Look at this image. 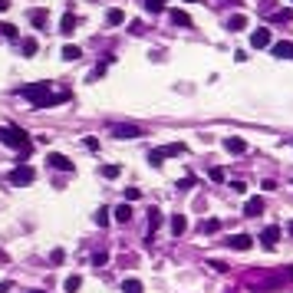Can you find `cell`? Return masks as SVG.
Listing matches in <instances>:
<instances>
[{"instance_id":"cell-26","label":"cell","mask_w":293,"mask_h":293,"mask_svg":"<svg viewBox=\"0 0 293 293\" xmlns=\"http://www.w3.org/2000/svg\"><path fill=\"white\" fill-rule=\"evenodd\" d=\"M148 162H152L155 168H158V165L165 162V152H162V148H152V152H148Z\"/></svg>"},{"instance_id":"cell-24","label":"cell","mask_w":293,"mask_h":293,"mask_svg":"<svg viewBox=\"0 0 293 293\" xmlns=\"http://www.w3.org/2000/svg\"><path fill=\"white\" fill-rule=\"evenodd\" d=\"M79 56H83V50H79V46H63V59H69V63H73V59H79Z\"/></svg>"},{"instance_id":"cell-7","label":"cell","mask_w":293,"mask_h":293,"mask_svg":"<svg viewBox=\"0 0 293 293\" xmlns=\"http://www.w3.org/2000/svg\"><path fill=\"white\" fill-rule=\"evenodd\" d=\"M270 50H273L277 59H293V43H290V40H280V43H273Z\"/></svg>"},{"instance_id":"cell-11","label":"cell","mask_w":293,"mask_h":293,"mask_svg":"<svg viewBox=\"0 0 293 293\" xmlns=\"http://www.w3.org/2000/svg\"><path fill=\"white\" fill-rule=\"evenodd\" d=\"M228 244H231L234 250H247L254 240H250V234H234V237H228Z\"/></svg>"},{"instance_id":"cell-41","label":"cell","mask_w":293,"mask_h":293,"mask_svg":"<svg viewBox=\"0 0 293 293\" xmlns=\"http://www.w3.org/2000/svg\"><path fill=\"white\" fill-rule=\"evenodd\" d=\"M188 3H198V0H188Z\"/></svg>"},{"instance_id":"cell-14","label":"cell","mask_w":293,"mask_h":293,"mask_svg":"<svg viewBox=\"0 0 293 293\" xmlns=\"http://www.w3.org/2000/svg\"><path fill=\"white\" fill-rule=\"evenodd\" d=\"M106 23L109 27H122V23H125V13H122L119 7H112V10L106 13Z\"/></svg>"},{"instance_id":"cell-40","label":"cell","mask_w":293,"mask_h":293,"mask_svg":"<svg viewBox=\"0 0 293 293\" xmlns=\"http://www.w3.org/2000/svg\"><path fill=\"white\" fill-rule=\"evenodd\" d=\"M231 3H240V0H231Z\"/></svg>"},{"instance_id":"cell-18","label":"cell","mask_w":293,"mask_h":293,"mask_svg":"<svg viewBox=\"0 0 293 293\" xmlns=\"http://www.w3.org/2000/svg\"><path fill=\"white\" fill-rule=\"evenodd\" d=\"M145 287H142V280H135V277H129V280H122V293H142Z\"/></svg>"},{"instance_id":"cell-31","label":"cell","mask_w":293,"mask_h":293,"mask_svg":"<svg viewBox=\"0 0 293 293\" xmlns=\"http://www.w3.org/2000/svg\"><path fill=\"white\" fill-rule=\"evenodd\" d=\"M211 181H224V168H211Z\"/></svg>"},{"instance_id":"cell-32","label":"cell","mask_w":293,"mask_h":293,"mask_svg":"<svg viewBox=\"0 0 293 293\" xmlns=\"http://www.w3.org/2000/svg\"><path fill=\"white\" fill-rule=\"evenodd\" d=\"M63 257H66V254H63V250H59V247H56L53 254H50V261H53V264H63Z\"/></svg>"},{"instance_id":"cell-19","label":"cell","mask_w":293,"mask_h":293,"mask_svg":"<svg viewBox=\"0 0 293 293\" xmlns=\"http://www.w3.org/2000/svg\"><path fill=\"white\" fill-rule=\"evenodd\" d=\"M79 287H83V277H79V273H73V277H66V283H63V290H66V293H76Z\"/></svg>"},{"instance_id":"cell-3","label":"cell","mask_w":293,"mask_h":293,"mask_svg":"<svg viewBox=\"0 0 293 293\" xmlns=\"http://www.w3.org/2000/svg\"><path fill=\"white\" fill-rule=\"evenodd\" d=\"M250 46H254V50H267V46H273V36H270V30H267V27H261V30H254V33H250Z\"/></svg>"},{"instance_id":"cell-15","label":"cell","mask_w":293,"mask_h":293,"mask_svg":"<svg viewBox=\"0 0 293 293\" xmlns=\"http://www.w3.org/2000/svg\"><path fill=\"white\" fill-rule=\"evenodd\" d=\"M46 20H50V13H46V10H30V23L36 27V30H43Z\"/></svg>"},{"instance_id":"cell-4","label":"cell","mask_w":293,"mask_h":293,"mask_svg":"<svg viewBox=\"0 0 293 293\" xmlns=\"http://www.w3.org/2000/svg\"><path fill=\"white\" fill-rule=\"evenodd\" d=\"M46 165H50V168H56V172H73V168H76V165L69 162L66 155H59V152H50V155H46Z\"/></svg>"},{"instance_id":"cell-37","label":"cell","mask_w":293,"mask_h":293,"mask_svg":"<svg viewBox=\"0 0 293 293\" xmlns=\"http://www.w3.org/2000/svg\"><path fill=\"white\" fill-rule=\"evenodd\" d=\"M7 7H10V0H0V13L7 10Z\"/></svg>"},{"instance_id":"cell-38","label":"cell","mask_w":293,"mask_h":293,"mask_svg":"<svg viewBox=\"0 0 293 293\" xmlns=\"http://www.w3.org/2000/svg\"><path fill=\"white\" fill-rule=\"evenodd\" d=\"M287 234H290V237H293V221H290V224H287Z\"/></svg>"},{"instance_id":"cell-17","label":"cell","mask_w":293,"mask_h":293,"mask_svg":"<svg viewBox=\"0 0 293 293\" xmlns=\"http://www.w3.org/2000/svg\"><path fill=\"white\" fill-rule=\"evenodd\" d=\"M112 214H116V221H119V224H129V221H132V207H129V205H119Z\"/></svg>"},{"instance_id":"cell-27","label":"cell","mask_w":293,"mask_h":293,"mask_svg":"<svg viewBox=\"0 0 293 293\" xmlns=\"http://www.w3.org/2000/svg\"><path fill=\"white\" fill-rule=\"evenodd\" d=\"M0 33H3L7 40H17V27H13V23H0Z\"/></svg>"},{"instance_id":"cell-2","label":"cell","mask_w":293,"mask_h":293,"mask_svg":"<svg viewBox=\"0 0 293 293\" xmlns=\"http://www.w3.org/2000/svg\"><path fill=\"white\" fill-rule=\"evenodd\" d=\"M33 178H36V172H33L30 165H17L10 172V185H30Z\"/></svg>"},{"instance_id":"cell-30","label":"cell","mask_w":293,"mask_h":293,"mask_svg":"<svg viewBox=\"0 0 293 293\" xmlns=\"http://www.w3.org/2000/svg\"><path fill=\"white\" fill-rule=\"evenodd\" d=\"M125 198H129V201H139L142 191H139V188H125Z\"/></svg>"},{"instance_id":"cell-13","label":"cell","mask_w":293,"mask_h":293,"mask_svg":"<svg viewBox=\"0 0 293 293\" xmlns=\"http://www.w3.org/2000/svg\"><path fill=\"white\" fill-rule=\"evenodd\" d=\"M224 148H228L231 155H240V152H247V142L244 139H224Z\"/></svg>"},{"instance_id":"cell-33","label":"cell","mask_w":293,"mask_h":293,"mask_svg":"<svg viewBox=\"0 0 293 293\" xmlns=\"http://www.w3.org/2000/svg\"><path fill=\"white\" fill-rule=\"evenodd\" d=\"M207 267H214L217 273H224V270H228V264H224V261H211V264H207Z\"/></svg>"},{"instance_id":"cell-39","label":"cell","mask_w":293,"mask_h":293,"mask_svg":"<svg viewBox=\"0 0 293 293\" xmlns=\"http://www.w3.org/2000/svg\"><path fill=\"white\" fill-rule=\"evenodd\" d=\"M30 293H43V290H30Z\"/></svg>"},{"instance_id":"cell-35","label":"cell","mask_w":293,"mask_h":293,"mask_svg":"<svg viewBox=\"0 0 293 293\" xmlns=\"http://www.w3.org/2000/svg\"><path fill=\"white\" fill-rule=\"evenodd\" d=\"M106 261H109V254H96V257H92V264H96V267H102Z\"/></svg>"},{"instance_id":"cell-1","label":"cell","mask_w":293,"mask_h":293,"mask_svg":"<svg viewBox=\"0 0 293 293\" xmlns=\"http://www.w3.org/2000/svg\"><path fill=\"white\" fill-rule=\"evenodd\" d=\"M0 142H3V145H10V148H17V152H23V155H30V148H33L30 135H27L23 129H17V125L0 132Z\"/></svg>"},{"instance_id":"cell-36","label":"cell","mask_w":293,"mask_h":293,"mask_svg":"<svg viewBox=\"0 0 293 293\" xmlns=\"http://www.w3.org/2000/svg\"><path fill=\"white\" fill-rule=\"evenodd\" d=\"M13 290V283L10 280H3V283H0V293H10Z\"/></svg>"},{"instance_id":"cell-20","label":"cell","mask_w":293,"mask_h":293,"mask_svg":"<svg viewBox=\"0 0 293 293\" xmlns=\"http://www.w3.org/2000/svg\"><path fill=\"white\" fill-rule=\"evenodd\" d=\"M172 23L175 27H191V17L185 10H172Z\"/></svg>"},{"instance_id":"cell-25","label":"cell","mask_w":293,"mask_h":293,"mask_svg":"<svg viewBox=\"0 0 293 293\" xmlns=\"http://www.w3.org/2000/svg\"><path fill=\"white\" fill-rule=\"evenodd\" d=\"M145 10H148V13H162L165 10V0H145Z\"/></svg>"},{"instance_id":"cell-9","label":"cell","mask_w":293,"mask_h":293,"mask_svg":"<svg viewBox=\"0 0 293 293\" xmlns=\"http://www.w3.org/2000/svg\"><path fill=\"white\" fill-rule=\"evenodd\" d=\"M185 231H188V217L185 214H172V234H175V237H181Z\"/></svg>"},{"instance_id":"cell-16","label":"cell","mask_w":293,"mask_h":293,"mask_svg":"<svg viewBox=\"0 0 293 293\" xmlns=\"http://www.w3.org/2000/svg\"><path fill=\"white\" fill-rule=\"evenodd\" d=\"M228 30H234V33H237V30H247V17H244V13H234V17L228 20Z\"/></svg>"},{"instance_id":"cell-5","label":"cell","mask_w":293,"mask_h":293,"mask_svg":"<svg viewBox=\"0 0 293 293\" xmlns=\"http://www.w3.org/2000/svg\"><path fill=\"white\" fill-rule=\"evenodd\" d=\"M280 234H283V231L277 228V224H267V228L261 231V244H264V247H277V240H280Z\"/></svg>"},{"instance_id":"cell-8","label":"cell","mask_w":293,"mask_h":293,"mask_svg":"<svg viewBox=\"0 0 293 293\" xmlns=\"http://www.w3.org/2000/svg\"><path fill=\"white\" fill-rule=\"evenodd\" d=\"M112 135H116V139H139L142 129H139V125H116Z\"/></svg>"},{"instance_id":"cell-10","label":"cell","mask_w":293,"mask_h":293,"mask_svg":"<svg viewBox=\"0 0 293 293\" xmlns=\"http://www.w3.org/2000/svg\"><path fill=\"white\" fill-rule=\"evenodd\" d=\"M162 152H165V158H178V155L188 152V145H185V142H172V145H165Z\"/></svg>"},{"instance_id":"cell-21","label":"cell","mask_w":293,"mask_h":293,"mask_svg":"<svg viewBox=\"0 0 293 293\" xmlns=\"http://www.w3.org/2000/svg\"><path fill=\"white\" fill-rule=\"evenodd\" d=\"M20 50H23V56H36V50H40V43H36L33 36H27V40L20 43Z\"/></svg>"},{"instance_id":"cell-28","label":"cell","mask_w":293,"mask_h":293,"mask_svg":"<svg viewBox=\"0 0 293 293\" xmlns=\"http://www.w3.org/2000/svg\"><path fill=\"white\" fill-rule=\"evenodd\" d=\"M217 228H221V221H214V217H207L205 224H201V231H205V234H214Z\"/></svg>"},{"instance_id":"cell-23","label":"cell","mask_w":293,"mask_h":293,"mask_svg":"<svg viewBox=\"0 0 293 293\" xmlns=\"http://www.w3.org/2000/svg\"><path fill=\"white\" fill-rule=\"evenodd\" d=\"M155 228H162V211H158V207L148 211V231H155Z\"/></svg>"},{"instance_id":"cell-6","label":"cell","mask_w":293,"mask_h":293,"mask_svg":"<svg viewBox=\"0 0 293 293\" xmlns=\"http://www.w3.org/2000/svg\"><path fill=\"white\" fill-rule=\"evenodd\" d=\"M261 211H264V195L247 198V201H244V217H257Z\"/></svg>"},{"instance_id":"cell-12","label":"cell","mask_w":293,"mask_h":293,"mask_svg":"<svg viewBox=\"0 0 293 293\" xmlns=\"http://www.w3.org/2000/svg\"><path fill=\"white\" fill-rule=\"evenodd\" d=\"M76 27H79L76 13H63V20H59V33H73Z\"/></svg>"},{"instance_id":"cell-34","label":"cell","mask_w":293,"mask_h":293,"mask_svg":"<svg viewBox=\"0 0 293 293\" xmlns=\"http://www.w3.org/2000/svg\"><path fill=\"white\" fill-rule=\"evenodd\" d=\"M261 188H264V191H273V188H277V181H273V178H264Z\"/></svg>"},{"instance_id":"cell-29","label":"cell","mask_w":293,"mask_h":293,"mask_svg":"<svg viewBox=\"0 0 293 293\" xmlns=\"http://www.w3.org/2000/svg\"><path fill=\"white\" fill-rule=\"evenodd\" d=\"M96 224H99V228H106V224H109V211H106V207H99V214H96Z\"/></svg>"},{"instance_id":"cell-22","label":"cell","mask_w":293,"mask_h":293,"mask_svg":"<svg viewBox=\"0 0 293 293\" xmlns=\"http://www.w3.org/2000/svg\"><path fill=\"white\" fill-rule=\"evenodd\" d=\"M99 175H102V178H119L122 168H119V165H102V168H99Z\"/></svg>"}]
</instances>
